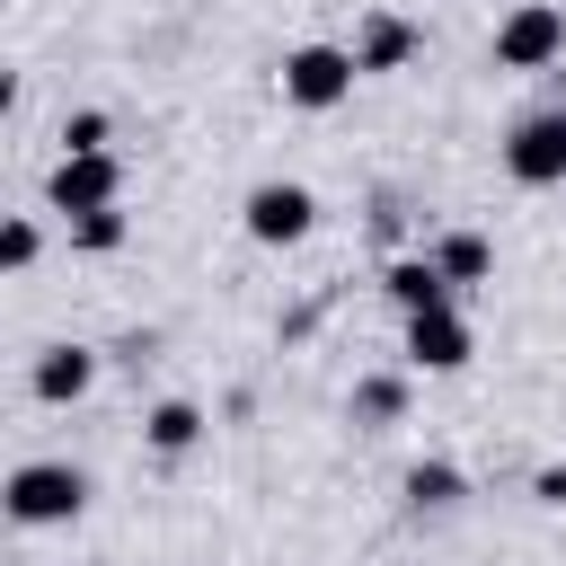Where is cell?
Wrapping results in <instances>:
<instances>
[{
  "mask_svg": "<svg viewBox=\"0 0 566 566\" xmlns=\"http://www.w3.org/2000/svg\"><path fill=\"white\" fill-rule=\"evenodd\" d=\"M389 301H398L407 318H416V310H442V301H451V274H442L433 256H398V265H389Z\"/></svg>",
  "mask_w": 566,
  "mask_h": 566,
  "instance_id": "obj_9",
  "label": "cell"
},
{
  "mask_svg": "<svg viewBox=\"0 0 566 566\" xmlns=\"http://www.w3.org/2000/svg\"><path fill=\"white\" fill-rule=\"evenodd\" d=\"M504 168H513L522 186H557V177H566V106L522 115V124H513V142H504Z\"/></svg>",
  "mask_w": 566,
  "mask_h": 566,
  "instance_id": "obj_6",
  "label": "cell"
},
{
  "mask_svg": "<svg viewBox=\"0 0 566 566\" xmlns=\"http://www.w3.org/2000/svg\"><path fill=\"white\" fill-rule=\"evenodd\" d=\"M354 62H363V71H398V62H416V27H407V18H363Z\"/></svg>",
  "mask_w": 566,
  "mask_h": 566,
  "instance_id": "obj_10",
  "label": "cell"
},
{
  "mask_svg": "<svg viewBox=\"0 0 566 566\" xmlns=\"http://www.w3.org/2000/svg\"><path fill=\"white\" fill-rule=\"evenodd\" d=\"M71 248H88V256L124 248V212H115V203H97V212H71Z\"/></svg>",
  "mask_w": 566,
  "mask_h": 566,
  "instance_id": "obj_14",
  "label": "cell"
},
{
  "mask_svg": "<svg viewBox=\"0 0 566 566\" xmlns=\"http://www.w3.org/2000/svg\"><path fill=\"white\" fill-rule=\"evenodd\" d=\"M398 407H407V380H398V371L354 380V424H398Z\"/></svg>",
  "mask_w": 566,
  "mask_h": 566,
  "instance_id": "obj_12",
  "label": "cell"
},
{
  "mask_svg": "<svg viewBox=\"0 0 566 566\" xmlns=\"http://www.w3.org/2000/svg\"><path fill=\"white\" fill-rule=\"evenodd\" d=\"M88 380H97V354H88V345H53V354H35V398H44V407L80 398Z\"/></svg>",
  "mask_w": 566,
  "mask_h": 566,
  "instance_id": "obj_8",
  "label": "cell"
},
{
  "mask_svg": "<svg viewBox=\"0 0 566 566\" xmlns=\"http://www.w3.org/2000/svg\"><path fill=\"white\" fill-rule=\"evenodd\" d=\"M424 256H433L451 283H478V274H486V239H478V230H451V239H433Z\"/></svg>",
  "mask_w": 566,
  "mask_h": 566,
  "instance_id": "obj_13",
  "label": "cell"
},
{
  "mask_svg": "<svg viewBox=\"0 0 566 566\" xmlns=\"http://www.w3.org/2000/svg\"><path fill=\"white\" fill-rule=\"evenodd\" d=\"M531 495H539V504H566V469H539V478H531Z\"/></svg>",
  "mask_w": 566,
  "mask_h": 566,
  "instance_id": "obj_18",
  "label": "cell"
},
{
  "mask_svg": "<svg viewBox=\"0 0 566 566\" xmlns=\"http://www.w3.org/2000/svg\"><path fill=\"white\" fill-rule=\"evenodd\" d=\"M80 504H88V478H80L71 460H27V469H9V513H18L27 531L71 522Z\"/></svg>",
  "mask_w": 566,
  "mask_h": 566,
  "instance_id": "obj_1",
  "label": "cell"
},
{
  "mask_svg": "<svg viewBox=\"0 0 566 566\" xmlns=\"http://www.w3.org/2000/svg\"><path fill=\"white\" fill-rule=\"evenodd\" d=\"M407 363H416V371H460V363H469V327H460L451 301L407 318Z\"/></svg>",
  "mask_w": 566,
  "mask_h": 566,
  "instance_id": "obj_7",
  "label": "cell"
},
{
  "mask_svg": "<svg viewBox=\"0 0 566 566\" xmlns=\"http://www.w3.org/2000/svg\"><path fill=\"white\" fill-rule=\"evenodd\" d=\"M248 239H265V248H292V239H310V221H318V203H310V186H292V177H265V186H248Z\"/></svg>",
  "mask_w": 566,
  "mask_h": 566,
  "instance_id": "obj_5",
  "label": "cell"
},
{
  "mask_svg": "<svg viewBox=\"0 0 566 566\" xmlns=\"http://www.w3.org/2000/svg\"><path fill=\"white\" fill-rule=\"evenodd\" d=\"M407 495H416V504H460V469L424 460V469H407Z\"/></svg>",
  "mask_w": 566,
  "mask_h": 566,
  "instance_id": "obj_15",
  "label": "cell"
},
{
  "mask_svg": "<svg viewBox=\"0 0 566 566\" xmlns=\"http://www.w3.org/2000/svg\"><path fill=\"white\" fill-rule=\"evenodd\" d=\"M354 80H363V62H354L345 44H301V53H283V97H292V106H310V115H318V106H336Z\"/></svg>",
  "mask_w": 566,
  "mask_h": 566,
  "instance_id": "obj_2",
  "label": "cell"
},
{
  "mask_svg": "<svg viewBox=\"0 0 566 566\" xmlns=\"http://www.w3.org/2000/svg\"><path fill=\"white\" fill-rule=\"evenodd\" d=\"M566 53V9H548V0H522L504 27H495V62L504 71H539V62H557Z\"/></svg>",
  "mask_w": 566,
  "mask_h": 566,
  "instance_id": "obj_3",
  "label": "cell"
},
{
  "mask_svg": "<svg viewBox=\"0 0 566 566\" xmlns=\"http://www.w3.org/2000/svg\"><path fill=\"white\" fill-rule=\"evenodd\" d=\"M142 433H150V451H168V460H177V451H195V442H203V407H186V398H159Z\"/></svg>",
  "mask_w": 566,
  "mask_h": 566,
  "instance_id": "obj_11",
  "label": "cell"
},
{
  "mask_svg": "<svg viewBox=\"0 0 566 566\" xmlns=\"http://www.w3.org/2000/svg\"><path fill=\"white\" fill-rule=\"evenodd\" d=\"M62 150H106V115H71L62 124Z\"/></svg>",
  "mask_w": 566,
  "mask_h": 566,
  "instance_id": "obj_17",
  "label": "cell"
},
{
  "mask_svg": "<svg viewBox=\"0 0 566 566\" xmlns=\"http://www.w3.org/2000/svg\"><path fill=\"white\" fill-rule=\"evenodd\" d=\"M35 248H44V239H35V221H9V239H0V265H9V274H27V265H35Z\"/></svg>",
  "mask_w": 566,
  "mask_h": 566,
  "instance_id": "obj_16",
  "label": "cell"
},
{
  "mask_svg": "<svg viewBox=\"0 0 566 566\" xmlns=\"http://www.w3.org/2000/svg\"><path fill=\"white\" fill-rule=\"evenodd\" d=\"M44 195H53V212H97V203L124 195V168H115V150H62Z\"/></svg>",
  "mask_w": 566,
  "mask_h": 566,
  "instance_id": "obj_4",
  "label": "cell"
}]
</instances>
